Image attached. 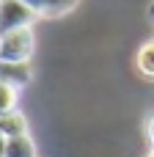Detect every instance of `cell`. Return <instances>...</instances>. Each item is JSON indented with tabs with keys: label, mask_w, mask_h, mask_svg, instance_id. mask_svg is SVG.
I'll return each instance as SVG.
<instances>
[{
	"label": "cell",
	"mask_w": 154,
	"mask_h": 157,
	"mask_svg": "<svg viewBox=\"0 0 154 157\" xmlns=\"http://www.w3.org/2000/svg\"><path fill=\"white\" fill-rule=\"evenodd\" d=\"M33 50H36L33 28H22L0 36V61L6 63H30Z\"/></svg>",
	"instance_id": "1"
},
{
	"label": "cell",
	"mask_w": 154,
	"mask_h": 157,
	"mask_svg": "<svg viewBox=\"0 0 154 157\" xmlns=\"http://www.w3.org/2000/svg\"><path fill=\"white\" fill-rule=\"evenodd\" d=\"M39 17L22 3V0H0V36L22 28H33Z\"/></svg>",
	"instance_id": "2"
},
{
	"label": "cell",
	"mask_w": 154,
	"mask_h": 157,
	"mask_svg": "<svg viewBox=\"0 0 154 157\" xmlns=\"http://www.w3.org/2000/svg\"><path fill=\"white\" fill-rule=\"evenodd\" d=\"M22 3H25L39 19H58V17L74 11L80 0H22Z\"/></svg>",
	"instance_id": "3"
},
{
	"label": "cell",
	"mask_w": 154,
	"mask_h": 157,
	"mask_svg": "<svg viewBox=\"0 0 154 157\" xmlns=\"http://www.w3.org/2000/svg\"><path fill=\"white\" fill-rule=\"evenodd\" d=\"M33 80V69L30 63H6L0 61V83L3 86H14V88H25Z\"/></svg>",
	"instance_id": "4"
},
{
	"label": "cell",
	"mask_w": 154,
	"mask_h": 157,
	"mask_svg": "<svg viewBox=\"0 0 154 157\" xmlns=\"http://www.w3.org/2000/svg\"><path fill=\"white\" fill-rule=\"evenodd\" d=\"M0 135H3V138L28 135V119L22 116V110H11V113L0 116Z\"/></svg>",
	"instance_id": "5"
},
{
	"label": "cell",
	"mask_w": 154,
	"mask_h": 157,
	"mask_svg": "<svg viewBox=\"0 0 154 157\" xmlns=\"http://www.w3.org/2000/svg\"><path fill=\"white\" fill-rule=\"evenodd\" d=\"M135 69H138L141 77L154 80V39L143 41L138 47V52H135Z\"/></svg>",
	"instance_id": "6"
},
{
	"label": "cell",
	"mask_w": 154,
	"mask_h": 157,
	"mask_svg": "<svg viewBox=\"0 0 154 157\" xmlns=\"http://www.w3.org/2000/svg\"><path fill=\"white\" fill-rule=\"evenodd\" d=\"M3 157H36V144H33V138H30V135L6 138Z\"/></svg>",
	"instance_id": "7"
},
{
	"label": "cell",
	"mask_w": 154,
	"mask_h": 157,
	"mask_svg": "<svg viewBox=\"0 0 154 157\" xmlns=\"http://www.w3.org/2000/svg\"><path fill=\"white\" fill-rule=\"evenodd\" d=\"M17 102H19V88H14V86H3V83H0V116L17 110Z\"/></svg>",
	"instance_id": "8"
},
{
	"label": "cell",
	"mask_w": 154,
	"mask_h": 157,
	"mask_svg": "<svg viewBox=\"0 0 154 157\" xmlns=\"http://www.w3.org/2000/svg\"><path fill=\"white\" fill-rule=\"evenodd\" d=\"M146 138H149V144H152V149H154V116L146 121Z\"/></svg>",
	"instance_id": "9"
},
{
	"label": "cell",
	"mask_w": 154,
	"mask_h": 157,
	"mask_svg": "<svg viewBox=\"0 0 154 157\" xmlns=\"http://www.w3.org/2000/svg\"><path fill=\"white\" fill-rule=\"evenodd\" d=\"M149 19L154 22V0H152V6H149Z\"/></svg>",
	"instance_id": "10"
},
{
	"label": "cell",
	"mask_w": 154,
	"mask_h": 157,
	"mask_svg": "<svg viewBox=\"0 0 154 157\" xmlns=\"http://www.w3.org/2000/svg\"><path fill=\"white\" fill-rule=\"evenodd\" d=\"M3 149H6V138L0 135V157H3Z\"/></svg>",
	"instance_id": "11"
},
{
	"label": "cell",
	"mask_w": 154,
	"mask_h": 157,
	"mask_svg": "<svg viewBox=\"0 0 154 157\" xmlns=\"http://www.w3.org/2000/svg\"><path fill=\"white\" fill-rule=\"evenodd\" d=\"M146 157H154V149H152V152H149V155H146Z\"/></svg>",
	"instance_id": "12"
}]
</instances>
